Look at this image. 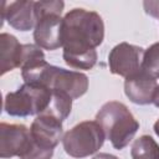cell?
I'll return each mask as SVG.
<instances>
[{"label": "cell", "instance_id": "cell-3", "mask_svg": "<svg viewBox=\"0 0 159 159\" xmlns=\"http://www.w3.org/2000/svg\"><path fill=\"white\" fill-rule=\"evenodd\" d=\"M65 2L35 1L36 25L34 29L35 43L43 50L53 51L62 47V10Z\"/></svg>", "mask_w": 159, "mask_h": 159}, {"label": "cell", "instance_id": "cell-6", "mask_svg": "<svg viewBox=\"0 0 159 159\" xmlns=\"http://www.w3.org/2000/svg\"><path fill=\"white\" fill-rule=\"evenodd\" d=\"M144 50L140 46L120 42L116 45L108 55L109 70L113 75L127 78L140 70Z\"/></svg>", "mask_w": 159, "mask_h": 159}, {"label": "cell", "instance_id": "cell-5", "mask_svg": "<svg viewBox=\"0 0 159 159\" xmlns=\"http://www.w3.org/2000/svg\"><path fill=\"white\" fill-rule=\"evenodd\" d=\"M104 139V132L96 120H83L63 134L62 145L66 154L81 159L97 153Z\"/></svg>", "mask_w": 159, "mask_h": 159}, {"label": "cell", "instance_id": "cell-11", "mask_svg": "<svg viewBox=\"0 0 159 159\" xmlns=\"http://www.w3.org/2000/svg\"><path fill=\"white\" fill-rule=\"evenodd\" d=\"M24 45H21L14 35H0V53H1V75L21 67Z\"/></svg>", "mask_w": 159, "mask_h": 159}, {"label": "cell", "instance_id": "cell-13", "mask_svg": "<svg viewBox=\"0 0 159 159\" xmlns=\"http://www.w3.org/2000/svg\"><path fill=\"white\" fill-rule=\"evenodd\" d=\"M72 101L73 99L67 93L61 92V91H52V97H51L50 106L47 107V109L45 112L53 114L55 117H57L58 119H61L63 122L71 113Z\"/></svg>", "mask_w": 159, "mask_h": 159}, {"label": "cell", "instance_id": "cell-16", "mask_svg": "<svg viewBox=\"0 0 159 159\" xmlns=\"http://www.w3.org/2000/svg\"><path fill=\"white\" fill-rule=\"evenodd\" d=\"M154 133L159 137V118H158V120L154 123Z\"/></svg>", "mask_w": 159, "mask_h": 159}, {"label": "cell", "instance_id": "cell-14", "mask_svg": "<svg viewBox=\"0 0 159 159\" xmlns=\"http://www.w3.org/2000/svg\"><path fill=\"white\" fill-rule=\"evenodd\" d=\"M142 70L154 78H159V42L153 43L144 51Z\"/></svg>", "mask_w": 159, "mask_h": 159}, {"label": "cell", "instance_id": "cell-9", "mask_svg": "<svg viewBox=\"0 0 159 159\" xmlns=\"http://www.w3.org/2000/svg\"><path fill=\"white\" fill-rule=\"evenodd\" d=\"M30 140V129L24 124H0V157H20Z\"/></svg>", "mask_w": 159, "mask_h": 159}, {"label": "cell", "instance_id": "cell-17", "mask_svg": "<svg viewBox=\"0 0 159 159\" xmlns=\"http://www.w3.org/2000/svg\"><path fill=\"white\" fill-rule=\"evenodd\" d=\"M154 106L159 108V86H158V93H157V98H155V102H154Z\"/></svg>", "mask_w": 159, "mask_h": 159}, {"label": "cell", "instance_id": "cell-12", "mask_svg": "<svg viewBox=\"0 0 159 159\" xmlns=\"http://www.w3.org/2000/svg\"><path fill=\"white\" fill-rule=\"evenodd\" d=\"M132 159H159V144L150 135H142L132 145Z\"/></svg>", "mask_w": 159, "mask_h": 159}, {"label": "cell", "instance_id": "cell-15", "mask_svg": "<svg viewBox=\"0 0 159 159\" xmlns=\"http://www.w3.org/2000/svg\"><path fill=\"white\" fill-rule=\"evenodd\" d=\"M93 159H118L116 155H113V154H108V153H99V154H97Z\"/></svg>", "mask_w": 159, "mask_h": 159}, {"label": "cell", "instance_id": "cell-2", "mask_svg": "<svg viewBox=\"0 0 159 159\" xmlns=\"http://www.w3.org/2000/svg\"><path fill=\"white\" fill-rule=\"evenodd\" d=\"M96 122L102 127L106 138L118 150L125 148L139 129V123L128 107L117 101L104 103L96 114Z\"/></svg>", "mask_w": 159, "mask_h": 159}, {"label": "cell", "instance_id": "cell-4", "mask_svg": "<svg viewBox=\"0 0 159 159\" xmlns=\"http://www.w3.org/2000/svg\"><path fill=\"white\" fill-rule=\"evenodd\" d=\"M52 91L42 84L24 83L17 91L9 92L4 99V109L14 117H27L40 114L47 109Z\"/></svg>", "mask_w": 159, "mask_h": 159}, {"label": "cell", "instance_id": "cell-7", "mask_svg": "<svg viewBox=\"0 0 159 159\" xmlns=\"http://www.w3.org/2000/svg\"><path fill=\"white\" fill-rule=\"evenodd\" d=\"M159 82L157 78L140 70L124 81V93L135 104H154Z\"/></svg>", "mask_w": 159, "mask_h": 159}, {"label": "cell", "instance_id": "cell-10", "mask_svg": "<svg viewBox=\"0 0 159 159\" xmlns=\"http://www.w3.org/2000/svg\"><path fill=\"white\" fill-rule=\"evenodd\" d=\"M1 19L6 20L10 26L19 31H29L35 29V1H12L10 4L2 2Z\"/></svg>", "mask_w": 159, "mask_h": 159}, {"label": "cell", "instance_id": "cell-1", "mask_svg": "<svg viewBox=\"0 0 159 159\" xmlns=\"http://www.w3.org/2000/svg\"><path fill=\"white\" fill-rule=\"evenodd\" d=\"M104 24L99 14L72 9L62 20L63 61L76 70H91L97 63L96 47L103 42Z\"/></svg>", "mask_w": 159, "mask_h": 159}, {"label": "cell", "instance_id": "cell-8", "mask_svg": "<svg viewBox=\"0 0 159 159\" xmlns=\"http://www.w3.org/2000/svg\"><path fill=\"white\" fill-rule=\"evenodd\" d=\"M62 120L47 112L37 114L30 127V137L40 145L50 149H55L62 139Z\"/></svg>", "mask_w": 159, "mask_h": 159}]
</instances>
